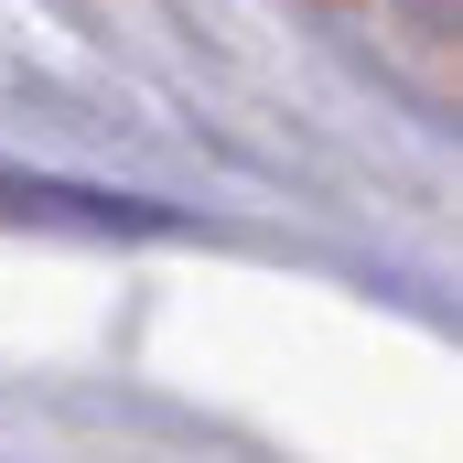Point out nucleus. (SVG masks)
<instances>
[{
    "instance_id": "obj_1",
    "label": "nucleus",
    "mask_w": 463,
    "mask_h": 463,
    "mask_svg": "<svg viewBox=\"0 0 463 463\" xmlns=\"http://www.w3.org/2000/svg\"><path fill=\"white\" fill-rule=\"evenodd\" d=\"M0 216H43V227H109V237H151L140 205L118 194H87V184H11L0 173Z\"/></svg>"
}]
</instances>
